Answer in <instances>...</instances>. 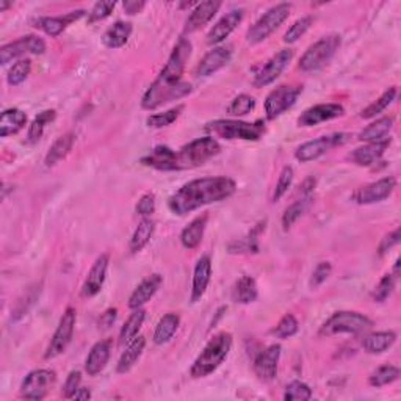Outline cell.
<instances>
[{"label":"cell","mask_w":401,"mask_h":401,"mask_svg":"<svg viewBox=\"0 0 401 401\" xmlns=\"http://www.w3.org/2000/svg\"><path fill=\"white\" fill-rule=\"evenodd\" d=\"M191 43L187 38H181L177 41L159 77L143 94L141 107L151 111L165 106L168 102L183 99L185 96H188L193 91L191 84L182 80L185 68H187V63L191 57Z\"/></svg>","instance_id":"1"},{"label":"cell","mask_w":401,"mask_h":401,"mask_svg":"<svg viewBox=\"0 0 401 401\" xmlns=\"http://www.w3.org/2000/svg\"><path fill=\"white\" fill-rule=\"evenodd\" d=\"M237 191V183L231 177H200L190 181L169 196L168 209L174 215H188L200 207L221 203Z\"/></svg>","instance_id":"2"},{"label":"cell","mask_w":401,"mask_h":401,"mask_svg":"<svg viewBox=\"0 0 401 401\" xmlns=\"http://www.w3.org/2000/svg\"><path fill=\"white\" fill-rule=\"evenodd\" d=\"M232 348V334L231 332H218L207 341V345L204 346V350L200 351V354L193 362V366L190 368V375L193 378H205L212 375L215 370H218L222 362L226 361V358L231 353Z\"/></svg>","instance_id":"3"},{"label":"cell","mask_w":401,"mask_h":401,"mask_svg":"<svg viewBox=\"0 0 401 401\" xmlns=\"http://www.w3.org/2000/svg\"><path fill=\"white\" fill-rule=\"evenodd\" d=\"M221 152V146L213 137H203L190 141L188 145L182 146L179 152H176V165L177 171L193 169L205 162L217 157Z\"/></svg>","instance_id":"4"},{"label":"cell","mask_w":401,"mask_h":401,"mask_svg":"<svg viewBox=\"0 0 401 401\" xmlns=\"http://www.w3.org/2000/svg\"><path fill=\"white\" fill-rule=\"evenodd\" d=\"M371 328H373V322H371L367 315L359 314V312L340 310L332 314L328 320L322 324L318 334H320L322 337H332L339 336V334L359 336V334H366Z\"/></svg>","instance_id":"5"},{"label":"cell","mask_w":401,"mask_h":401,"mask_svg":"<svg viewBox=\"0 0 401 401\" xmlns=\"http://www.w3.org/2000/svg\"><path fill=\"white\" fill-rule=\"evenodd\" d=\"M205 130L213 133L215 137L225 140H244L259 141L265 133V123H247L240 120H215L205 125Z\"/></svg>","instance_id":"6"},{"label":"cell","mask_w":401,"mask_h":401,"mask_svg":"<svg viewBox=\"0 0 401 401\" xmlns=\"http://www.w3.org/2000/svg\"><path fill=\"white\" fill-rule=\"evenodd\" d=\"M341 44L340 35H328L312 44L300 58V69L304 72H312L324 68L336 55Z\"/></svg>","instance_id":"7"},{"label":"cell","mask_w":401,"mask_h":401,"mask_svg":"<svg viewBox=\"0 0 401 401\" xmlns=\"http://www.w3.org/2000/svg\"><path fill=\"white\" fill-rule=\"evenodd\" d=\"M292 4H278L271 6L264 16L259 18L254 26H251L247 32V41L249 44H259L269 38L290 16Z\"/></svg>","instance_id":"8"},{"label":"cell","mask_w":401,"mask_h":401,"mask_svg":"<svg viewBox=\"0 0 401 401\" xmlns=\"http://www.w3.org/2000/svg\"><path fill=\"white\" fill-rule=\"evenodd\" d=\"M303 93L301 85H281L266 96L265 116L269 121H274L287 110H290Z\"/></svg>","instance_id":"9"},{"label":"cell","mask_w":401,"mask_h":401,"mask_svg":"<svg viewBox=\"0 0 401 401\" xmlns=\"http://www.w3.org/2000/svg\"><path fill=\"white\" fill-rule=\"evenodd\" d=\"M76 322H77L76 309L68 307L64 310L63 317L60 318V323H58L54 336L50 339L47 350L44 353V359H55L66 351V348L69 346L72 340L74 329H76Z\"/></svg>","instance_id":"10"},{"label":"cell","mask_w":401,"mask_h":401,"mask_svg":"<svg viewBox=\"0 0 401 401\" xmlns=\"http://www.w3.org/2000/svg\"><path fill=\"white\" fill-rule=\"evenodd\" d=\"M350 138H351L350 133L339 132V133H331V135H324V137H320L317 140L307 141V143L301 145L298 149H296L295 157H296V160L301 162V163L317 160V159H320L322 155H324L326 152H329L331 149H334V147L345 145Z\"/></svg>","instance_id":"11"},{"label":"cell","mask_w":401,"mask_h":401,"mask_svg":"<svg viewBox=\"0 0 401 401\" xmlns=\"http://www.w3.org/2000/svg\"><path fill=\"white\" fill-rule=\"evenodd\" d=\"M55 381H57V375L54 370H47V368L33 370L26 376V380L22 381L19 395L24 400L40 401L47 397V393L52 388H54Z\"/></svg>","instance_id":"12"},{"label":"cell","mask_w":401,"mask_h":401,"mask_svg":"<svg viewBox=\"0 0 401 401\" xmlns=\"http://www.w3.org/2000/svg\"><path fill=\"white\" fill-rule=\"evenodd\" d=\"M292 58H293V50L290 49L279 50L278 54H274L269 62H265V64L259 66V68L254 71L252 85L256 88H264L271 85L273 81L286 71L288 63L292 62Z\"/></svg>","instance_id":"13"},{"label":"cell","mask_w":401,"mask_h":401,"mask_svg":"<svg viewBox=\"0 0 401 401\" xmlns=\"http://www.w3.org/2000/svg\"><path fill=\"white\" fill-rule=\"evenodd\" d=\"M44 50H46V43H44L40 36L27 35L10 44H5V46L0 49V62H2L4 66H6L13 60H18V58L27 54L41 55L44 54Z\"/></svg>","instance_id":"14"},{"label":"cell","mask_w":401,"mask_h":401,"mask_svg":"<svg viewBox=\"0 0 401 401\" xmlns=\"http://www.w3.org/2000/svg\"><path fill=\"white\" fill-rule=\"evenodd\" d=\"M395 188H397V177L393 176L383 177L380 181L371 182L366 185V187H361L353 195V200L359 205L376 204L381 203L384 199H388Z\"/></svg>","instance_id":"15"},{"label":"cell","mask_w":401,"mask_h":401,"mask_svg":"<svg viewBox=\"0 0 401 401\" xmlns=\"http://www.w3.org/2000/svg\"><path fill=\"white\" fill-rule=\"evenodd\" d=\"M281 351H282L281 345L274 344V345H270L269 348H265L264 351H261L256 356L254 363H252V368H254V373L259 380L264 383H271L274 378L278 376Z\"/></svg>","instance_id":"16"},{"label":"cell","mask_w":401,"mask_h":401,"mask_svg":"<svg viewBox=\"0 0 401 401\" xmlns=\"http://www.w3.org/2000/svg\"><path fill=\"white\" fill-rule=\"evenodd\" d=\"M345 115V108L340 103H318V106L304 110L298 118L301 128H314L322 123H328Z\"/></svg>","instance_id":"17"},{"label":"cell","mask_w":401,"mask_h":401,"mask_svg":"<svg viewBox=\"0 0 401 401\" xmlns=\"http://www.w3.org/2000/svg\"><path fill=\"white\" fill-rule=\"evenodd\" d=\"M108 264H110V256L108 254H101L96 259L93 266L88 271V276L81 286V296L85 298H93L98 295L107 279V271H108Z\"/></svg>","instance_id":"18"},{"label":"cell","mask_w":401,"mask_h":401,"mask_svg":"<svg viewBox=\"0 0 401 401\" xmlns=\"http://www.w3.org/2000/svg\"><path fill=\"white\" fill-rule=\"evenodd\" d=\"M232 50L229 47H215L203 57L196 66L195 74L198 77H210L215 72L225 68V66L231 62Z\"/></svg>","instance_id":"19"},{"label":"cell","mask_w":401,"mask_h":401,"mask_svg":"<svg viewBox=\"0 0 401 401\" xmlns=\"http://www.w3.org/2000/svg\"><path fill=\"white\" fill-rule=\"evenodd\" d=\"M221 2L218 0H207V2H200L196 4L195 9L190 13V16L185 22V33H193L203 28L204 26L209 24V22L215 18V14L218 13V10L221 9Z\"/></svg>","instance_id":"20"},{"label":"cell","mask_w":401,"mask_h":401,"mask_svg":"<svg viewBox=\"0 0 401 401\" xmlns=\"http://www.w3.org/2000/svg\"><path fill=\"white\" fill-rule=\"evenodd\" d=\"M212 278V261L209 256H200L195 265L191 282V303H198L205 295L207 287L210 284Z\"/></svg>","instance_id":"21"},{"label":"cell","mask_w":401,"mask_h":401,"mask_svg":"<svg viewBox=\"0 0 401 401\" xmlns=\"http://www.w3.org/2000/svg\"><path fill=\"white\" fill-rule=\"evenodd\" d=\"M243 19V10H232L225 14L217 24H215L210 32L207 33V44L209 46H217V44L225 41L229 35H231L237 26L240 24Z\"/></svg>","instance_id":"22"},{"label":"cell","mask_w":401,"mask_h":401,"mask_svg":"<svg viewBox=\"0 0 401 401\" xmlns=\"http://www.w3.org/2000/svg\"><path fill=\"white\" fill-rule=\"evenodd\" d=\"M392 138H385L383 141H375V143H367L366 146L358 147L350 154V160L359 166H371L376 162H380L385 151L389 149Z\"/></svg>","instance_id":"23"},{"label":"cell","mask_w":401,"mask_h":401,"mask_svg":"<svg viewBox=\"0 0 401 401\" xmlns=\"http://www.w3.org/2000/svg\"><path fill=\"white\" fill-rule=\"evenodd\" d=\"M162 284H163V278L157 273L151 274V276H147L146 279L141 281L135 290H133L130 295L129 307L132 310L143 307L146 303H149L154 298V295L159 292Z\"/></svg>","instance_id":"24"},{"label":"cell","mask_w":401,"mask_h":401,"mask_svg":"<svg viewBox=\"0 0 401 401\" xmlns=\"http://www.w3.org/2000/svg\"><path fill=\"white\" fill-rule=\"evenodd\" d=\"M84 16H85V10H76V11L64 14V16L38 18L33 22V24L36 28H40V30H43L46 35L52 36V38H57V36L62 35L66 30V27L72 24L74 21H79Z\"/></svg>","instance_id":"25"},{"label":"cell","mask_w":401,"mask_h":401,"mask_svg":"<svg viewBox=\"0 0 401 401\" xmlns=\"http://www.w3.org/2000/svg\"><path fill=\"white\" fill-rule=\"evenodd\" d=\"M111 354V339H103L94 344L85 359V371L90 376H98L107 367Z\"/></svg>","instance_id":"26"},{"label":"cell","mask_w":401,"mask_h":401,"mask_svg":"<svg viewBox=\"0 0 401 401\" xmlns=\"http://www.w3.org/2000/svg\"><path fill=\"white\" fill-rule=\"evenodd\" d=\"M141 163L147 168L159 171H177L176 151L168 146H155L149 154L141 159Z\"/></svg>","instance_id":"27"},{"label":"cell","mask_w":401,"mask_h":401,"mask_svg":"<svg viewBox=\"0 0 401 401\" xmlns=\"http://www.w3.org/2000/svg\"><path fill=\"white\" fill-rule=\"evenodd\" d=\"M266 221H261L256 227H252V231L248 232V235H244L243 239L234 240L227 244V251L231 254H257L259 249V235L265 231Z\"/></svg>","instance_id":"28"},{"label":"cell","mask_w":401,"mask_h":401,"mask_svg":"<svg viewBox=\"0 0 401 401\" xmlns=\"http://www.w3.org/2000/svg\"><path fill=\"white\" fill-rule=\"evenodd\" d=\"M207 221H209V215L203 213L195 220H191L188 222V226L183 227V231L181 232V243L183 248L196 249L199 247L200 242H203Z\"/></svg>","instance_id":"29"},{"label":"cell","mask_w":401,"mask_h":401,"mask_svg":"<svg viewBox=\"0 0 401 401\" xmlns=\"http://www.w3.org/2000/svg\"><path fill=\"white\" fill-rule=\"evenodd\" d=\"M146 348V337L145 336H137L135 339H132L128 348H125V351L121 354L120 361L116 363V371L120 375L128 373L133 367H135V363L138 362V359L141 358V354H143Z\"/></svg>","instance_id":"30"},{"label":"cell","mask_w":401,"mask_h":401,"mask_svg":"<svg viewBox=\"0 0 401 401\" xmlns=\"http://www.w3.org/2000/svg\"><path fill=\"white\" fill-rule=\"evenodd\" d=\"M132 32L133 27L130 22L118 21L102 35V44L108 49H120L128 44Z\"/></svg>","instance_id":"31"},{"label":"cell","mask_w":401,"mask_h":401,"mask_svg":"<svg viewBox=\"0 0 401 401\" xmlns=\"http://www.w3.org/2000/svg\"><path fill=\"white\" fill-rule=\"evenodd\" d=\"M27 115L19 108H6L0 116V137L6 138L16 135L18 132L26 128Z\"/></svg>","instance_id":"32"},{"label":"cell","mask_w":401,"mask_h":401,"mask_svg":"<svg viewBox=\"0 0 401 401\" xmlns=\"http://www.w3.org/2000/svg\"><path fill=\"white\" fill-rule=\"evenodd\" d=\"M393 123H395V118L393 116L380 118V120H376L375 123L367 125V128L358 135V140L366 141V143H375V141H383L385 138H389Z\"/></svg>","instance_id":"33"},{"label":"cell","mask_w":401,"mask_h":401,"mask_svg":"<svg viewBox=\"0 0 401 401\" xmlns=\"http://www.w3.org/2000/svg\"><path fill=\"white\" fill-rule=\"evenodd\" d=\"M397 341V334L393 331H381L373 332L363 337L362 348L370 354H381L393 346Z\"/></svg>","instance_id":"34"},{"label":"cell","mask_w":401,"mask_h":401,"mask_svg":"<svg viewBox=\"0 0 401 401\" xmlns=\"http://www.w3.org/2000/svg\"><path fill=\"white\" fill-rule=\"evenodd\" d=\"M179 324H181V317L174 314V312H169V314L163 315L159 320L157 326H155L152 336L154 344L155 345L168 344V341L174 337L176 331L179 329Z\"/></svg>","instance_id":"35"},{"label":"cell","mask_w":401,"mask_h":401,"mask_svg":"<svg viewBox=\"0 0 401 401\" xmlns=\"http://www.w3.org/2000/svg\"><path fill=\"white\" fill-rule=\"evenodd\" d=\"M155 232V222L151 218H143L140 222L135 231L132 234V239L129 243V248L132 254H137V252L143 251L147 243L151 242V239L154 237Z\"/></svg>","instance_id":"36"},{"label":"cell","mask_w":401,"mask_h":401,"mask_svg":"<svg viewBox=\"0 0 401 401\" xmlns=\"http://www.w3.org/2000/svg\"><path fill=\"white\" fill-rule=\"evenodd\" d=\"M74 141H76V135L74 133H64L63 137L58 138L54 145L50 146L49 152L46 154V159H44V163H46L47 168L55 166L58 162H62L63 159L68 157V154L72 151Z\"/></svg>","instance_id":"37"},{"label":"cell","mask_w":401,"mask_h":401,"mask_svg":"<svg viewBox=\"0 0 401 401\" xmlns=\"http://www.w3.org/2000/svg\"><path fill=\"white\" fill-rule=\"evenodd\" d=\"M259 298L256 279L251 276H242L234 284L232 300L239 304H251Z\"/></svg>","instance_id":"38"},{"label":"cell","mask_w":401,"mask_h":401,"mask_svg":"<svg viewBox=\"0 0 401 401\" xmlns=\"http://www.w3.org/2000/svg\"><path fill=\"white\" fill-rule=\"evenodd\" d=\"M145 320H146V310L143 307L133 310L130 317L123 324L121 332H120V344L125 345V344H129L132 339H135Z\"/></svg>","instance_id":"39"},{"label":"cell","mask_w":401,"mask_h":401,"mask_svg":"<svg viewBox=\"0 0 401 401\" xmlns=\"http://www.w3.org/2000/svg\"><path fill=\"white\" fill-rule=\"evenodd\" d=\"M55 118H57V111L55 110H44V111H41V113L32 121L30 128H28L27 143L28 145L38 143V141L43 137L44 130H46V128L50 123L55 121Z\"/></svg>","instance_id":"40"},{"label":"cell","mask_w":401,"mask_h":401,"mask_svg":"<svg viewBox=\"0 0 401 401\" xmlns=\"http://www.w3.org/2000/svg\"><path fill=\"white\" fill-rule=\"evenodd\" d=\"M397 93H398V90L395 86H392V88H389V90H385L380 96V98H378L375 102H371L368 107H366L361 111L362 120H371V118H376L378 115L383 113V111L388 108L393 101H395Z\"/></svg>","instance_id":"41"},{"label":"cell","mask_w":401,"mask_h":401,"mask_svg":"<svg viewBox=\"0 0 401 401\" xmlns=\"http://www.w3.org/2000/svg\"><path fill=\"white\" fill-rule=\"evenodd\" d=\"M400 378V368L395 366H383L380 368H376L373 373L368 376V384L371 388H384V385H389L392 383L398 381Z\"/></svg>","instance_id":"42"},{"label":"cell","mask_w":401,"mask_h":401,"mask_svg":"<svg viewBox=\"0 0 401 401\" xmlns=\"http://www.w3.org/2000/svg\"><path fill=\"white\" fill-rule=\"evenodd\" d=\"M310 199V196H303L301 199H296L292 205L287 207L284 215H282V227H284V231H288L301 218V215L307 210Z\"/></svg>","instance_id":"43"},{"label":"cell","mask_w":401,"mask_h":401,"mask_svg":"<svg viewBox=\"0 0 401 401\" xmlns=\"http://www.w3.org/2000/svg\"><path fill=\"white\" fill-rule=\"evenodd\" d=\"M183 108H185L183 106H177L174 108L163 111V113H155V115L147 116L146 125H147V128H151V129L168 128V125H171V124L177 121V118L182 115Z\"/></svg>","instance_id":"44"},{"label":"cell","mask_w":401,"mask_h":401,"mask_svg":"<svg viewBox=\"0 0 401 401\" xmlns=\"http://www.w3.org/2000/svg\"><path fill=\"white\" fill-rule=\"evenodd\" d=\"M256 107V99L249 94H239L237 98L232 99V102L229 103L226 111L231 116L242 118L244 115H249L252 110Z\"/></svg>","instance_id":"45"},{"label":"cell","mask_w":401,"mask_h":401,"mask_svg":"<svg viewBox=\"0 0 401 401\" xmlns=\"http://www.w3.org/2000/svg\"><path fill=\"white\" fill-rule=\"evenodd\" d=\"M30 71H32V62L28 60V58H21L19 62L11 66L9 74H6V81H9V85L11 86H18L30 76Z\"/></svg>","instance_id":"46"},{"label":"cell","mask_w":401,"mask_h":401,"mask_svg":"<svg viewBox=\"0 0 401 401\" xmlns=\"http://www.w3.org/2000/svg\"><path fill=\"white\" fill-rule=\"evenodd\" d=\"M300 329V323L296 320V317L292 314H286L281 318L276 328L273 329V334L278 339H290L293 337Z\"/></svg>","instance_id":"47"},{"label":"cell","mask_w":401,"mask_h":401,"mask_svg":"<svg viewBox=\"0 0 401 401\" xmlns=\"http://www.w3.org/2000/svg\"><path fill=\"white\" fill-rule=\"evenodd\" d=\"M312 24H314V18L312 16H304V18H300L298 21H295L290 26V28H288L284 35V43L287 44L296 43L304 33L309 30Z\"/></svg>","instance_id":"48"},{"label":"cell","mask_w":401,"mask_h":401,"mask_svg":"<svg viewBox=\"0 0 401 401\" xmlns=\"http://www.w3.org/2000/svg\"><path fill=\"white\" fill-rule=\"evenodd\" d=\"M312 398V389L306 383L292 381L286 388L284 400L286 401H307Z\"/></svg>","instance_id":"49"},{"label":"cell","mask_w":401,"mask_h":401,"mask_svg":"<svg viewBox=\"0 0 401 401\" xmlns=\"http://www.w3.org/2000/svg\"><path fill=\"white\" fill-rule=\"evenodd\" d=\"M393 288H395V278L392 274H384L375 290L371 292V300L375 303H384L393 293Z\"/></svg>","instance_id":"50"},{"label":"cell","mask_w":401,"mask_h":401,"mask_svg":"<svg viewBox=\"0 0 401 401\" xmlns=\"http://www.w3.org/2000/svg\"><path fill=\"white\" fill-rule=\"evenodd\" d=\"M293 176H295V173H293L292 166H284V169L281 171L278 183H276V188H274V193H273V200H274V203H278V200L288 191V188L292 187Z\"/></svg>","instance_id":"51"},{"label":"cell","mask_w":401,"mask_h":401,"mask_svg":"<svg viewBox=\"0 0 401 401\" xmlns=\"http://www.w3.org/2000/svg\"><path fill=\"white\" fill-rule=\"evenodd\" d=\"M38 298H40V288H38V290H36V288H32V290H28L24 298L19 300L18 306L14 307V310H13V320H19V318L27 315V312L30 310V307L33 306L35 301L38 300Z\"/></svg>","instance_id":"52"},{"label":"cell","mask_w":401,"mask_h":401,"mask_svg":"<svg viewBox=\"0 0 401 401\" xmlns=\"http://www.w3.org/2000/svg\"><path fill=\"white\" fill-rule=\"evenodd\" d=\"M116 2H98L94 4L91 11L88 13V24H94V22L103 21L113 13Z\"/></svg>","instance_id":"53"},{"label":"cell","mask_w":401,"mask_h":401,"mask_svg":"<svg viewBox=\"0 0 401 401\" xmlns=\"http://www.w3.org/2000/svg\"><path fill=\"white\" fill-rule=\"evenodd\" d=\"M80 383H81V373L80 370H72L71 373L66 378V381L63 384V398L66 400H72L74 393H76L80 389Z\"/></svg>","instance_id":"54"},{"label":"cell","mask_w":401,"mask_h":401,"mask_svg":"<svg viewBox=\"0 0 401 401\" xmlns=\"http://www.w3.org/2000/svg\"><path fill=\"white\" fill-rule=\"evenodd\" d=\"M332 273V265L331 262H320L317 266L314 273H312V278H310V287L312 288H317L320 287L323 282L331 276Z\"/></svg>","instance_id":"55"},{"label":"cell","mask_w":401,"mask_h":401,"mask_svg":"<svg viewBox=\"0 0 401 401\" xmlns=\"http://www.w3.org/2000/svg\"><path fill=\"white\" fill-rule=\"evenodd\" d=\"M155 212V196L154 193H146L140 198L137 204V213L143 218H151V215Z\"/></svg>","instance_id":"56"},{"label":"cell","mask_w":401,"mask_h":401,"mask_svg":"<svg viewBox=\"0 0 401 401\" xmlns=\"http://www.w3.org/2000/svg\"><path fill=\"white\" fill-rule=\"evenodd\" d=\"M400 240H401V231H400V227H397L395 231L389 232V234L385 235L384 239L381 240L380 248H378V254H380L381 257H383L384 254H388V252H389L393 247H397V244L400 243Z\"/></svg>","instance_id":"57"},{"label":"cell","mask_w":401,"mask_h":401,"mask_svg":"<svg viewBox=\"0 0 401 401\" xmlns=\"http://www.w3.org/2000/svg\"><path fill=\"white\" fill-rule=\"evenodd\" d=\"M116 317H118V309L116 307H110L107 309L99 318V329H110L111 326L115 324L116 322Z\"/></svg>","instance_id":"58"},{"label":"cell","mask_w":401,"mask_h":401,"mask_svg":"<svg viewBox=\"0 0 401 401\" xmlns=\"http://www.w3.org/2000/svg\"><path fill=\"white\" fill-rule=\"evenodd\" d=\"M145 6H146V2H143V0H140V2H137V0H125V2L123 4V9L125 13L129 14V16L141 13V10H143Z\"/></svg>","instance_id":"59"},{"label":"cell","mask_w":401,"mask_h":401,"mask_svg":"<svg viewBox=\"0 0 401 401\" xmlns=\"http://www.w3.org/2000/svg\"><path fill=\"white\" fill-rule=\"evenodd\" d=\"M90 398H91V392L86 388H80L72 397V400H90Z\"/></svg>","instance_id":"60"},{"label":"cell","mask_w":401,"mask_h":401,"mask_svg":"<svg viewBox=\"0 0 401 401\" xmlns=\"http://www.w3.org/2000/svg\"><path fill=\"white\" fill-rule=\"evenodd\" d=\"M13 4L11 2H5V0H0V13H4L5 10H9Z\"/></svg>","instance_id":"61"},{"label":"cell","mask_w":401,"mask_h":401,"mask_svg":"<svg viewBox=\"0 0 401 401\" xmlns=\"http://www.w3.org/2000/svg\"><path fill=\"white\" fill-rule=\"evenodd\" d=\"M398 274H400V259H397L395 266H393V274H392V276H393V278H398Z\"/></svg>","instance_id":"62"}]
</instances>
